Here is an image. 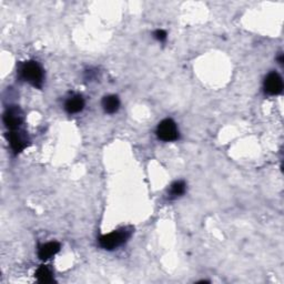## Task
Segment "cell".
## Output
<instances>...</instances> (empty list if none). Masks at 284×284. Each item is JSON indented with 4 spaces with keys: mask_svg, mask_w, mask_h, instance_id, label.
Returning a JSON list of instances; mask_svg holds the SVG:
<instances>
[{
    "mask_svg": "<svg viewBox=\"0 0 284 284\" xmlns=\"http://www.w3.org/2000/svg\"><path fill=\"white\" fill-rule=\"evenodd\" d=\"M84 107H85L84 98L80 96H75L68 99L67 102H66L65 108L67 110L68 113H77L80 112V111L84 109Z\"/></svg>",
    "mask_w": 284,
    "mask_h": 284,
    "instance_id": "8",
    "label": "cell"
},
{
    "mask_svg": "<svg viewBox=\"0 0 284 284\" xmlns=\"http://www.w3.org/2000/svg\"><path fill=\"white\" fill-rule=\"evenodd\" d=\"M102 107L107 113L117 112L119 107H120V101L117 96H108L105 97L102 100Z\"/></svg>",
    "mask_w": 284,
    "mask_h": 284,
    "instance_id": "9",
    "label": "cell"
},
{
    "mask_svg": "<svg viewBox=\"0 0 284 284\" xmlns=\"http://www.w3.org/2000/svg\"><path fill=\"white\" fill-rule=\"evenodd\" d=\"M36 277L38 279V281L40 283H52L53 282V278H52V273L51 271L49 270L48 266L41 265L36 272Z\"/></svg>",
    "mask_w": 284,
    "mask_h": 284,
    "instance_id": "10",
    "label": "cell"
},
{
    "mask_svg": "<svg viewBox=\"0 0 284 284\" xmlns=\"http://www.w3.org/2000/svg\"><path fill=\"white\" fill-rule=\"evenodd\" d=\"M60 250V244L58 242H49L44 245H41L38 251V257L41 260H48L53 257L56 253H58Z\"/></svg>",
    "mask_w": 284,
    "mask_h": 284,
    "instance_id": "7",
    "label": "cell"
},
{
    "mask_svg": "<svg viewBox=\"0 0 284 284\" xmlns=\"http://www.w3.org/2000/svg\"><path fill=\"white\" fill-rule=\"evenodd\" d=\"M22 76L34 87L41 88L44 80V72L40 66L35 61H28L22 68Z\"/></svg>",
    "mask_w": 284,
    "mask_h": 284,
    "instance_id": "2",
    "label": "cell"
},
{
    "mask_svg": "<svg viewBox=\"0 0 284 284\" xmlns=\"http://www.w3.org/2000/svg\"><path fill=\"white\" fill-rule=\"evenodd\" d=\"M8 140H9L10 146L12 148L16 153L22 151L24 148L27 147V138L24 137V134L22 132H19L17 130L11 131V132L8 134Z\"/></svg>",
    "mask_w": 284,
    "mask_h": 284,
    "instance_id": "6",
    "label": "cell"
},
{
    "mask_svg": "<svg viewBox=\"0 0 284 284\" xmlns=\"http://www.w3.org/2000/svg\"><path fill=\"white\" fill-rule=\"evenodd\" d=\"M131 229L123 228L121 230H117V231L102 236L99 239V243L106 250H113L125 243L128 239H129Z\"/></svg>",
    "mask_w": 284,
    "mask_h": 284,
    "instance_id": "1",
    "label": "cell"
},
{
    "mask_svg": "<svg viewBox=\"0 0 284 284\" xmlns=\"http://www.w3.org/2000/svg\"><path fill=\"white\" fill-rule=\"evenodd\" d=\"M184 191H186V183L183 181H176L171 186L170 195L172 197H176L183 195Z\"/></svg>",
    "mask_w": 284,
    "mask_h": 284,
    "instance_id": "11",
    "label": "cell"
},
{
    "mask_svg": "<svg viewBox=\"0 0 284 284\" xmlns=\"http://www.w3.org/2000/svg\"><path fill=\"white\" fill-rule=\"evenodd\" d=\"M157 135L163 141H175L179 137L175 122L171 119H166L160 122L157 129Z\"/></svg>",
    "mask_w": 284,
    "mask_h": 284,
    "instance_id": "3",
    "label": "cell"
},
{
    "mask_svg": "<svg viewBox=\"0 0 284 284\" xmlns=\"http://www.w3.org/2000/svg\"><path fill=\"white\" fill-rule=\"evenodd\" d=\"M154 37L155 39H158L159 41H164L167 39V32L164 30H157L154 32Z\"/></svg>",
    "mask_w": 284,
    "mask_h": 284,
    "instance_id": "12",
    "label": "cell"
},
{
    "mask_svg": "<svg viewBox=\"0 0 284 284\" xmlns=\"http://www.w3.org/2000/svg\"><path fill=\"white\" fill-rule=\"evenodd\" d=\"M264 89L269 94H279L283 90V81L277 72H271L269 76L265 78Z\"/></svg>",
    "mask_w": 284,
    "mask_h": 284,
    "instance_id": "4",
    "label": "cell"
},
{
    "mask_svg": "<svg viewBox=\"0 0 284 284\" xmlns=\"http://www.w3.org/2000/svg\"><path fill=\"white\" fill-rule=\"evenodd\" d=\"M3 122L11 131L18 130L19 126L22 123V116L20 110L17 108L8 109L3 114Z\"/></svg>",
    "mask_w": 284,
    "mask_h": 284,
    "instance_id": "5",
    "label": "cell"
}]
</instances>
